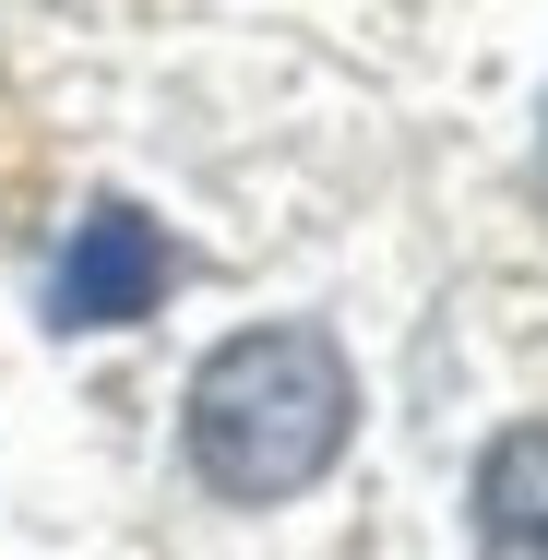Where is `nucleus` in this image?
<instances>
[{"label":"nucleus","mask_w":548,"mask_h":560,"mask_svg":"<svg viewBox=\"0 0 548 560\" xmlns=\"http://www.w3.org/2000/svg\"><path fill=\"white\" fill-rule=\"evenodd\" d=\"M346 430H358V382L311 323H263V335L215 346L191 382V465L226 501H299L346 453Z\"/></svg>","instance_id":"obj_1"},{"label":"nucleus","mask_w":548,"mask_h":560,"mask_svg":"<svg viewBox=\"0 0 548 560\" xmlns=\"http://www.w3.org/2000/svg\"><path fill=\"white\" fill-rule=\"evenodd\" d=\"M155 287H167V238L131 215V203H96V215L72 226L48 299H60L72 335H108V323H143V311H155Z\"/></svg>","instance_id":"obj_2"},{"label":"nucleus","mask_w":548,"mask_h":560,"mask_svg":"<svg viewBox=\"0 0 548 560\" xmlns=\"http://www.w3.org/2000/svg\"><path fill=\"white\" fill-rule=\"evenodd\" d=\"M477 560H548V430H501L477 465Z\"/></svg>","instance_id":"obj_3"}]
</instances>
